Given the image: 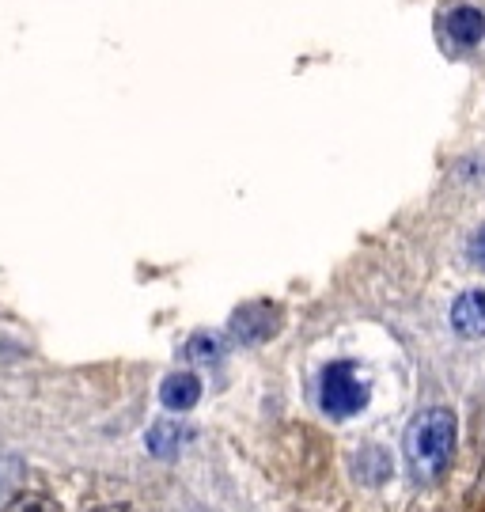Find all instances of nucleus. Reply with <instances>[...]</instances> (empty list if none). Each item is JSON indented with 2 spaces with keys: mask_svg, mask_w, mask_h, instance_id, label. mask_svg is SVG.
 Here are the masks:
<instances>
[{
  "mask_svg": "<svg viewBox=\"0 0 485 512\" xmlns=\"http://www.w3.org/2000/svg\"><path fill=\"white\" fill-rule=\"evenodd\" d=\"M444 27H448V35L455 46H478L485 38V16L478 8H470V4L451 8L448 19H444Z\"/></svg>",
  "mask_w": 485,
  "mask_h": 512,
  "instance_id": "423d86ee",
  "label": "nucleus"
},
{
  "mask_svg": "<svg viewBox=\"0 0 485 512\" xmlns=\"http://www.w3.org/2000/svg\"><path fill=\"white\" fill-rule=\"evenodd\" d=\"M455 437H459V425H455V414L444 406H432L410 421L402 448H406V463L417 482H432L448 471L455 456Z\"/></svg>",
  "mask_w": 485,
  "mask_h": 512,
  "instance_id": "f257e3e1",
  "label": "nucleus"
},
{
  "mask_svg": "<svg viewBox=\"0 0 485 512\" xmlns=\"http://www.w3.org/2000/svg\"><path fill=\"white\" fill-rule=\"evenodd\" d=\"M451 327L463 338H485V289L463 293L451 308Z\"/></svg>",
  "mask_w": 485,
  "mask_h": 512,
  "instance_id": "20e7f679",
  "label": "nucleus"
},
{
  "mask_svg": "<svg viewBox=\"0 0 485 512\" xmlns=\"http://www.w3.org/2000/svg\"><path fill=\"white\" fill-rule=\"evenodd\" d=\"M186 357H190V361H201V365H205V361H216V357H220V338H213V334H194L190 346H186Z\"/></svg>",
  "mask_w": 485,
  "mask_h": 512,
  "instance_id": "9d476101",
  "label": "nucleus"
},
{
  "mask_svg": "<svg viewBox=\"0 0 485 512\" xmlns=\"http://www.w3.org/2000/svg\"><path fill=\"white\" fill-rule=\"evenodd\" d=\"M27 475V467L16 456H0V501L19 494V478Z\"/></svg>",
  "mask_w": 485,
  "mask_h": 512,
  "instance_id": "1a4fd4ad",
  "label": "nucleus"
},
{
  "mask_svg": "<svg viewBox=\"0 0 485 512\" xmlns=\"http://www.w3.org/2000/svg\"><path fill=\"white\" fill-rule=\"evenodd\" d=\"M4 512H61L57 509V501L54 497H46V494H12L8 501H4Z\"/></svg>",
  "mask_w": 485,
  "mask_h": 512,
  "instance_id": "6e6552de",
  "label": "nucleus"
},
{
  "mask_svg": "<svg viewBox=\"0 0 485 512\" xmlns=\"http://www.w3.org/2000/svg\"><path fill=\"white\" fill-rule=\"evenodd\" d=\"M160 399L167 410H175V414H186V410H194L201 399V380L194 372H171L160 387Z\"/></svg>",
  "mask_w": 485,
  "mask_h": 512,
  "instance_id": "39448f33",
  "label": "nucleus"
},
{
  "mask_svg": "<svg viewBox=\"0 0 485 512\" xmlns=\"http://www.w3.org/2000/svg\"><path fill=\"white\" fill-rule=\"evenodd\" d=\"M368 395H372L368 380L360 376V368L353 361H334L319 376V410H323L326 418H353V414H360L368 406Z\"/></svg>",
  "mask_w": 485,
  "mask_h": 512,
  "instance_id": "f03ea898",
  "label": "nucleus"
},
{
  "mask_svg": "<svg viewBox=\"0 0 485 512\" xmlns=\"http://www.w3.org/2000/svg\"><path fill=\"white\" fill-rule=\"evenodd\" d=\"M182 440H186V429H182L179 421L163 418L148 429V452H152V456H160V459H171V456H179Z\"/></svg>",
  "mask_w": 485,
  "mask_h": 512,
  "instance_id": "0eeeda50",
  "label": "nucleus"
},
{
  "mask_svg": "<svg viewBox=\"0 0 485 512\" xmlns=\"http://www.w3.org/2000/svg\"><path fill=\"white\" fill-rule=\"evenodd\" d=\"M277 327H281V315H277V308L266 304V300H258V304H243V308L232 315V323H228L232 338L235 342H243V346H258V342H266V338L277 334Z\"/></svg>",
  "mask_w": 485,
  "mask_h": 512,
  "instance_id": "7ed1b4c3",
  "label": "nucleus"
},
{
  "mask_svg": "<svg viewBox=\"0 0 485 512\" xmlns=\"http://www.w3.org/2000/svg\"><path fill=\"white\" fill-rule=\"evenodd\" d=\"M95 512H137L133 505H103V509H95Z\"/></svg>",
  "mask_w": 485,
  "mask_h": 512,
  "instance_id": "f8f14e48",
  "label": "nucleus"
},
{
  "mask_svg": "<svg viewBox=\"0 0 485 512\" xmlns=\"http://www.w3.org/2000/svg\"><path fill=\"white\" fill-rule=\"evenodd\" d=\"M467 258L478 266V270H485V228H478L474 236H470V243H467Z\"/></svg>",
  "mask_w": 485,
  "mask_h": 512,
  "instance_id": "9b49d317",
  "label": "nucleus"
}]
</instances>
